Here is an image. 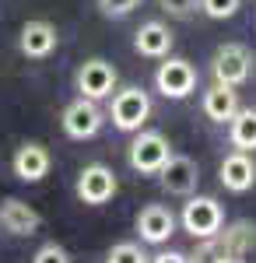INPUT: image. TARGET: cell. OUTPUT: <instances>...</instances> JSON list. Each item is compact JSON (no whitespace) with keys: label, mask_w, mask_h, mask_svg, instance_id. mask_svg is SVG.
<instances>
[{"label":"cell","mask_w":256,"mask_h":263,"mask_svg":"<svg viewBox=\"0 0 256 263\" xmlns=\"http://www.w3.org/2000/svg\"><path fill=\"white\" fill-rule=\"evenodd\" d=\"M256 246V224L253 221H232L211 239H200V246L186 256L190 263H228L246 256Z\"/></svg>","instance_id":"1"},{"label":"cell","mask_w":256,"mask_h":263,"mask_svg":"<svg viewBox=\"0 0 256 263\" xmlns=\"http://www.w3.org/2000/svg\"><path fill=\"white\" fill-rule=\"evenodd\" d=\"M151 116V95L137 88V84H130V88H119L116 95H113V105H109V120L116 130L123 134H137L140 126L148 123Z\"/></svg>","instance_id":"2"},{"label":"cell","mask_w":256,"mask_h":263,"mask_svg":"<svg viewBox=\"0 0 256 263\" xmlns=\"http://www.w3.org/2000/svg\"><path fill=\"white\" fill-rule=\"evenodd\" d=\"M182 228L193 235V239H211L225 228V207L214 200V197H197L190 193L186 203H182V214H179Z\"/></svg>","instance_id":"3"},{"label":"cell","mask_w":256,"mask_h":263,"mask_svg":"<svg viewBox=\"0 0 256 263\" xmlns=\"http://www.w3.org/2000/svg\"><path fill=\"white\" fill-rule=\"evenodd\" d=\"M211 74H214L217 84L242 88V84L253 78V53H249L242 42H225V46H217V49H214Z\"/></svg>","instance_id":"4"},{"label":"cell","mask_w":256,"mask_h":263,"mask_svg":"<svg viewBox=\"0 0 256 263\" xmlns=\"http://www.w3.org/2000/svg\"><path fill=\"white\" fill-rule=\"evenodd\" d=\"M169 155H172V144L165 141V134L140 126L130 144V168L140 176H158V168L169 162Z\"/></svg>","instance_id":"5"},{"label":"cell","mask_w":256,"mask_h":263,"mask_svg":"<svg viewBox=\"0 0 256 263\" xmlns=\"http://www.w3.org/2000/svg\"><path fill=\"white\" fill-rule=\"evenodd\" d=\"M155 88L172 102H182L197 88V67L182 57H165V63L155 70Z\"/></svg>","instance_id":"6"},{"label":"cell","mask_w":256,"mask_h":263,"mask_svg":"<svg viewBox=\"0 0 256 263\" xmlns=\"http://www.w3.org/2000/svg\"><path fill=\"white\" fill-rule=\"evenodd\" d=\"M102 123H105V112L99 109V102L84 99V95L63 109V134L70 141H92L102 130Z\"/></svg>","instance_id":"7"},{"label":"cell","mask_w":256,"mask_h":263,"mask_svg":"<svg viewBox=\"0 0 256 263\" xmlns=\"http://www.w3.org/2000/svg\"><path fill=\"white\" fill-rule=\"evenodd\" d=\"M158 182L169 197H190L200 186V168L186 155H169V162L158 168Z\"/></svg>","instance_id":"8"},{"label":"cell","mask_w":256,"mask_h":263,"mask_svg":"<svg viewBox=\"0 0 256 263\" xmlns=\"http://www.w3.org/2000/svg\"><path fill=\"white\" fill-rule=\"evenodd\" d=\"M78 197L81 203H92V207H102V203H109L116 197L119 182H116V172L109 168V165H84L78 176Z\"/></svg>","instance_id":"9"},{"label":"cell","mask_w":256,"mask_h":263,"mask_svg":"<svg viewBox=\"0 0 256 263\" xmlns=\"http://www.w3.org/2000/svg\"><path fill=\"white\" fill-rule=\"evenodd\" d=\"M116 67L109 60H84L78 67V78H74V84H78V91L84 95V99H92V102H102V99H109L113 95V88H116Z\"/></svg>","instance_id":"10"},{"label":"cell","mask_w":256,"mask_h":263,"mask_svg":"<svg viewBox=\"0 0 256 263\" xmlns=\"http://www.w3.org/2000/svg\"><path fill=\"white\" fill-rule=\"evenodd\" d=\"M134 224H137L140 242H148V246H161V242H169V239L176 235V214H172L165 203H148V207H140Z\"/></svg>","instance_id":"11"},{"label":"cell","mask_w":256,"mask_h":263,"mask_svg":"<svg viewBox=\"0 0 256 263\" xmlns=\"http://www.w3.org/2000/svg\"><path fill=\"white\" fill-rule=\"evenodd\" d=\"M11 168H14V176L21 182H42L49 176V168H53V158H49V151H46V144L39 141H25L14 151V158H11Z\"/></svg>","instance_id":"12"},{"label":"cell","mask_w":256,"mask_h":263,"mask_svg":"<svg viewBox=\"0 0 256 263\" xmlns=\"http://www.w3.org/2000/svg\"><path fill=\"white\" fill-rule=\"evenodd\" d=\"M57 28L49 25V21H42V18H32V21H25L21 25V35H18V49L28 57V60H46L53 49H57Z\"/></svg>","instance_id":"13"},{"label":"cell","mask_w":256,"mask_h":263,"mask_svg":"<svg viewBox=\"0 0 256 263\" xmlns=\"http://www.w3.org/2000/svg\"><path fill=\"white\" fill-rule=\"evenodd\" d=\"M0 228L25 239V235H35L42 228V214L35 207H28L25 200H18V197H4L0 200Z\"/></svg>","instance_id":"14"},{"label":"cell","mask_w":256,"mask_h":263,"mask_svg":"<svg viewBox=\"0 0 256 263\" xmlns=\"http://www.w3.org/2000/svg\"><path fill=\"white\" fill-rule=\"evenodd\" d=\"M217 179L228 193H246L253 190L256 182V162L249 158V151H232L221 158V168H217Z\"/></svg>","instance_id":"15"},{"label":"cell","mask_w":256,"mask_h":263,"mask_svg":"<svg viewBox=\"0 0 256 263\" xmlns=\"http://www.w3.org/2000/svg\"><path fill=\"white\" fill-rule=\"evenodd\" d=\"M134 49H137L140 57H148V60H165L169 49H172V32H169V25H161V21H144L137 28V35H134Z\"/></svg>","instance_id":"16"},{"label":"cell","mask_w":256,"mask_h":263,"mask_svg":"<svg viewBox=\"0 0 256 263\" xmlns=\"http://www.w3.org/2000/svg\"><path fill=\"white\" fill-rule=\"evenodd\" d=\"M204 116L211 123H228L232 116H235V109H239V91L235 88H228V84H211L207 91H204Z\"/></svg>","instance_id":"17"},{"label":"cell","mask_w":256,"mask_h":263,"mask_svg":"<svg viewBox=\"0 0 256 263\" xmlns=\"http://www.w3.org/2000/svg\"><path fill=\"white\" fill-rule=\"evenodd\" d=\"M228 137H232L235 151H256V109L239 105L235 116L228 120Z\"/></svg>","instance_id":"18"},{"label":"cell","mask_w":256,"mask_h":263,"mask_svg":"<svg viewBox=\"0 0 256 263\" xmlns=\"http://www.w3.org/2000/svg\"><path fill=\"white\" fill-rule=\"evenodd\" d=\"M148 260H151V256H148L137 242H116L109 249V256H105V263H148Z\"/></svg>","instance_id":"19"},{"label":"cell","mask_w":256,"mask_h":263,"mask_svg":"<svg viewBox=\"0 0 256 263\" xmlns=\"http://www.w3.org/2000/svg\"><path fill=\"white\" fill-rule=\"evenodd\" d=\"M239 7H242V0H200V11H204L207 18H214V21L235 18Z\"/></svg>","instance_id":"20"},{"label":"cell","mask_w":256,"mask_h":263,"mask_svg":"<svg viewBox=\"0 0 256 263\" xmlns=\"http://www.w3.org/2000/svg\"><path fill=\"white\" fill-rule=\"evenodd\" d=\"M99 4V11L105 18H126V14H134L144 0H95Z\"/></svg>","instance_id":"21"},{"label":"cell","mask_w":256,"mask_h":263,"mask_svg":"<svg viewBox=\"0 0 256 263\" xmlns=\"http://www.w3.org/2000/svg\"><path fill=\"white\" fill-rule=\"evenodd\" d=\"M158 7L169 14V18H190L200 11V0H158Z\"/></svg>","instance_id":"22"},{"label":"cell","mask_w":256,"mask_h":263,"mask_svg":"<svg viewBox=\"0 0 256 263\" xmlns=\"http://www.w3.org/2000/svg\"><path fill=\"white\" fill-rule=\"evenodd\" d=\"M32 263H74V260H70V253H67L63 246H57V242H46V246L39 249V253L32 256Z\"/></svg>","instance_id":"23"},{"label":"cell","mask_w":256,"mask_h":263,"mask_svg":"<svg viewBox=\"0 0 256 263\" xmlns=\"http://www.w3.org/2000/svg\"><path fill=\"white\" fill-rule=\"evenodd\" d=\"M148 263H190V260H186V253H179V249H165V253L151 256Z\"/></svg>","instance_id":"24"},{"label":"cell","mask_w":256,"mask_h":263,"mask_svg":"<svg viewBox=\"0 0 256 263\" xmlns=\"http://www.w3.org/2000/svg\"><path fill=\"white\" fill-rule=\"evenodd\" d=\"M228 263H246V260H242V256H239V260H228Z\"/></svg>","instance_id":"25"}]
</instances>
